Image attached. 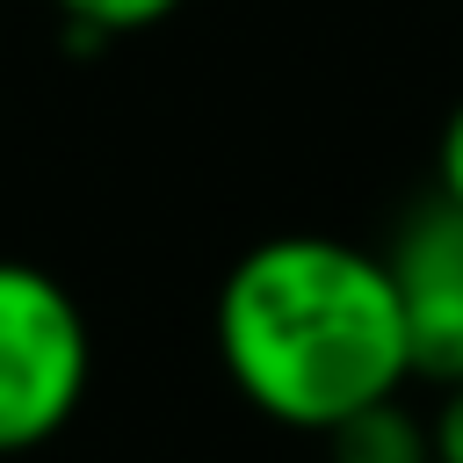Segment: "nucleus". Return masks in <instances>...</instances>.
Here are the masks:
<instances>
[{
	"mask_svg": "<svg viewBox=\"0 0 463 463\" xmlns=\"http://www.w3.org/2000/svg\"><path fill=\"white\" fill-rule=\"evenodd\" d=\"M210 340L232 391L297 434H326L412 383V340L383 253L333 232H275L246 246L217 282Z\"/></svg>",
	"mask_w": 463,
	"mask_h": 463,
	"instance_id": "obj_1",
	"label": "nucleus"
},
{
	"mask_svg": "<svg viewBox=\"0 0 463 463\" xmlns=\"http://www.w3.org/2000/svg\"><path fill=\"white\" fill-rule=\"evenodd\" d=\"M94 383V333L80 297L36 268L0 253V456H29L72 427Z\"/></svg>",
	"mask_w": 463,
	"mask_h": 463,
	"instance_id": "obj_2",
	"label": "nucleus"
},
{
	"mask_svg": "<svg viewBox=\"0 0 463 463\" xmlns=\"http://www.w3.org/2000/svg\"><path fill=\"white\" fill-rule=\"evenodd\" d=\"M383 268L398 282L412 376L456 383L463 376V210L449 195H427L383 246Z\"/></svg>",
	"mask_w": 463,
	"mask_h": 463,
	"instance_id": "obj_3",
	"label": "nucleus"
},
{
	"mask_svg": "<svg viewBox=\"0 0 463 463\" xmlns=\"http://www.w3.org/2000/svg\"><path fill=\"white\" fill-rule=\"evenodd\" d=\"M318 441H326V463H434V420H420L405 405V391L347 412Z\"/></svg>",
	"mask_w": 463,
	"mask_h": 463,
	"instance_id": "obj_4",
	"label": "nucleus"
},
{
	"mask_svg": "<svg viewBox=\"0 0 463 463\" xmlns=\"http://www.w3.org/2000/svg\"><path fill=\"white\" fill-rule=\"evenodd\" d=\"M51 7H58V14H65L80 36H101V43H109V36L159 29V22H166L181 0H51Z\"/></svg>",
	"mask_w": 463,
	"mask_h": 463,
	"instance_id": "obj_5",
	"label": "nucleus"
},
{
	"mask_svg": "<svg viewBox=\"0 0 463 463\" xmlns=\"http://www.w3.org/2000/svg\"><path fill=\"white\" fill-rule=\"evenodd\" d=\"M434 195H449L463 210V94H456V109L441 116V137H434Z\"/></svg>",
	"mask_w": 463,
	"mask_h": 463,
	"instance_id": "obj_6",
	"label": "nucleus"
},
{
	"mask_svg": "<svg viewBox=\"0 0 463 463\" xmlns=\"http://www.w3.org/2000/svg\"><path fill=\"white\" fill-rule=\"evenodd\" d=\"M434 463H463V376L441 383V405H434Z\"/></svg>",
	"mask_w": 463,
	"mask_h": 463,
	"instance_id": "obj_7",
	"label": "nucleus"
}]
</instances>
